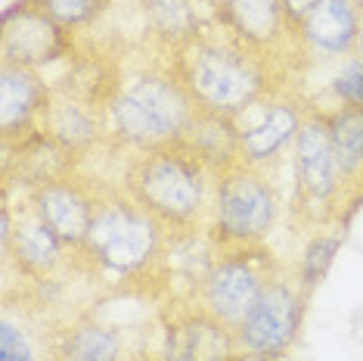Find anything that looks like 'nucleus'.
Masks as SVG:
<instances>
[{"label":"nucleus","mask_w":363,"mask_h":361,"mask_svg":"<svg viewBox=\"0 0 363 361\" xmlns=\"http://www.w3.org/2000/svg\"><path fill=\"white\" fill-rule=\"evenodd\" d=\"M283 4V13H286V26L289 31H292V41H295V47H301V26H304V19H308V13L313 10V4L317 0H279Z\"/></svg>","instance_id":"26"},{"label":"nucleus","mask_w":363,"mask_h":361,"mask_svg":"<svg viewBox=\"0 0 363 361\" xmlns=\"http://www.w3.org/2000/svg\"><path fill=\"white\" fill-rule=\"evenodd\" d=\"M233 361H289V355H255V352H239Z\"/></svg>","instance_id":"27"},{"label":"nucleus","mask_w":363,"mask_h":361,"mask_svg":"<svg viewBox=\"0 0 363 361\" xmlns=\"http://www.w3.org/2000/svg\"><path fill=\"white\" fill-rule=\"evenodd\" d=\"M193 112V97L168 65L164 72H143L118 87L109 103V128L118 144L146 153L177 144Z\"/></svg>","instance_id":"4"},{"label":"nucleus","mask_w":363,"mask_h":361,"mask_svg":"<svg viewBox=\"0 0 363 361\" xmlns=\"http://www.w3.org/2000/svg\"><path fill=\"white\" fill-rule=\"evenodd\" d=\"M304 112H308V106L298 97L283 94V90L270 100H264V116L255 125L242 128V166L264 168L283 150H289L298 137Z\"/></svg>","instance_id":"16"},{"label":"nucleus","mask_w":363,"mask_h":361,"mask_svg":"<svg viewBox=\"0 0 363 361\" xmlns=\"http://www.w3.org/2000/svg\"><path fill=\"white\" fill-rule=\"evenodd\" d=\"M96 196L100 184L94 178H81L75 171H62L44 184L31 187L26 200L35 212L56 231V237L69 246L72 252L87 240V231L96 215Z\"/></svg>","instance_id":"10"},{"label":"nucleus","mask_w":363,"mask_h":361,"mask_svg":"<svg viewBox=\"0 0 363 361\" xmlns=\"http://www.w3.org/2000/svg\"><path fill=\"white\" fill-rule=\"evenodd\" d=\"M236 355V333L199 306L180 311L164 324L159 361H233Z\"/></svg>","instance_id":"14"},{"label":"nucleus","mask_w":363,"mask_h":361,"mask_svg":"<svg viewBox=\"0 0 363 361\" xmlns=\"http://www.w3.org/2000/svg\"><path fill=\"white\" fill-rule=\"evenodd\" d=\"M53 87L38 69L0 63V137L4 153H13L40 134V119Z\"/></svg>","instance_id":"12"},{"label":"nucleus","mask_w":363,"mask_h":361,"mask_svg":"<svg viewBox=\"0 0 363 361\" xmlns=\"http://www.w3.org/2000/svg\"><path fill=\"white\" fill-rule=\"evenodd\" d=\"M342 243H345V231H320V234L311 237L308 246H304V252H301L298 268H295L301 277V284H304V290L313 293L326 281V274H329V268H333Z\"/></svg>","instance_id":"23"},{"label":"nucleus","mask_w":363,"mask_h":361,"mask_svg":"<svg viewBox=\"0 0 363 361\" xmlns=\"http://www.w3.org/2000/svg\"><path fill=\"white\" fill-rule=\"evenodd\" d=\"M274 60V53L245 44L218 22L171 50V72L199 109L236 119L239 112L279 94Z\"/></svg>","instance_id":"1"},{"label":"nucleus","mask_w":363,"mask_h":361,"mask_svg":"<svg viewBox=\"0 0 363 361\" xmlns=\"http://www.w3.org/2000/svg\"><path fill=\"white\" fill-rule=\"evenodd\" d=\"M72 31L50 19L35 0H13L4 10L0 26V63H16L40 69L72 50Z\"/></svg>","instance_id":"9"},{"label":"nucleus","mask_w":363,"mask_h":361,"mask_svg":"<svg viewBox=\"0 0 363 361\" xmlns=\"http://www.w3.org/2000/svg\"><path fill=\"white\" fill-rule=\"evenodd\" d=\"M106 4H109V0H106Z\"/></svg>","instance_id":"30"},{"label":"nucleus","mask_w":363,"mask_h":361,"mask_svg":"<svg viewBox=\"0 0 363 361\" xmlns=\"http://www.w3.org/2000/svg\"><path fill=\"white\" fill-rule=\"evenodd\" d=\"M121 355H125L121 333L90 315L62 327L56 343V361H121Z\"/></svg>","instance_id":"21"},{"label":"nucleus","mask_w":363,"mask_h":361,"mask_svg":"<svg viewBox=\"0 0 363 361\" xmlns=\"http://www.w3.org/2000/svg\"><path fill=\"white\" fill-rule=\"evenodd\" d=\"M121 187L171 234L196 231L205 215H211L214 178L180 144L137 153Z\"/></svg>","instance_id":"3"},{"label":"nucleus","mask_w":363,"mask_h":361,"mask_svg":"<svg viewBox=\"0 0 363 361\" xmlns=\"http://www.w3.org/2000/svg\"><path fill=\"white\" fill-rule=\"evenodd\" d=\"M333 150L342 175V227L363 209V109L342 106L326 109Z\"/></svg>","instance_id":"18"},{"label":"nucleus","mask_w":363,"mask_h":361,"mask_svg":"<svg viewBox=\"0 0 363 361\" xmlns=\"http://www.w3.org/2000/svg\"><path fill=\"white\" fill-rule=\"evenodd\" d=\"M143 16L150 35L164 50H177L205 28L193 0H143Z\"/></svg>","instance_id":"22"},{"label":"nucleus","mask_w":363,"mask_h":361,"mask_svg":"<svg viewBox=\"0 0 363 361\" xmlns=\"http://www.w3.org/2000/svg\"><path fill=\"white\" fill-rule=\"evenodd\" d=\"M313 293L304 290L295 268H283L264 286L258 302L236 327L239 352L255 355H289V349L298 343L304 311H308Z\"/></svg>","instance_id":"8"},{"label":"nucleus","mask_w":363,"mask_h":361,"mask_svg":"<svg viewBox=\"0 0 363 361\" xmlns=\"http://www.w3.org/2000/svg\"><path fill=\"white\" fill-rule=\"evenodd\" d=\"M363 6L357 0H317L298 41L320 56H351L357 50Z\"/></svg>","instance_id":"20"},{"label":"nucleus","mask_w":363,"mask_h":361,"mask_svg":"<svg viewBox=\"0 0 363 361\" xmlns=\"http://www.w3.org/2000/svg\"><path fill=\"white\" fill-rule=\"evenodd\" d=\"M286 265H279L267 246H236V249H218L196 284V306L218 318L236 333L245 315L258 302L274 277Z\"/></svg>","instance_id":"7"},{"label":"nucleus","mask_w":363,"mask_h":361,"mask_svg":"<svg viewBox=\"0 0 363 361\" xmlns=\"http://www.w3.org/2000/svg\"><path fill=\"white\" fill-rule=\"evenodd\" d=\"M103 122H109V112H103L100 106L84 103L53 87L50 103H47L44 119H40V131L56 150L65 153L72 162H78L103 141Z\"/></svg>","instance_id":"15"},{"label":"nucleus","mask_w":363,"mask_h":361,"mask_svg":"<svg viewBox=\"0 0 363 361\" xmlns=\"http://www.w3.org/2000/svg\"><path fill=\"white\" fill-rule=\"evenodd\" d=\"M177 144L186 146L211 171L214 180L227 175V171H233L236 166H242V128L236 125L233 116H224V112H211L196 106L193 119L186 122Z\"/></svg>","instance_id":"17"},{"label":"nucleus","mask_w":363,"mask_h":361,"mask_svg":"<svg viewBox=\"0 0 363 361\" xmlns=\"http://www.w3.org/2000/svg\"><path fill=\"white\" fill-rule=\"evenodd\" d=\"M60 333L47 318L44 299L6 290L0 308V361H56Z\"/></svg>","instance_id":"13"},{"label":"nucleus","mask_w":363,"mask_h":361,"mask_svg":"<svg viewBox=\"0 0 363 361\" xmlns=\"http://www.w3.org/2000/svg\"><path fill=\"white\" fill-rule=\"evenodd\" d=\"M292 231L320 234L342 227V175L333 150L326 109L308 106L298 137L292 144Z\"/></svg>","instance_id":"5"},{"label":"nucleus","mask_w":363,"mask_h":361,"mask_svg":"<svg viewBox=\"0 0 363 361\" xmlns=\"http://www.w3.org/2000/svg\"><path fill=\"white\" fill-rule=\"evenodd\" d=\"M279 218V193L261 168L236 166L214 180L211 240L218 249L261 246Z\"/></svg>","instance_id":"6"},{"label":"nucleus","mask_w":363,"mask_h":361,"mask_svg":"<svg viewBox=\"0 0 363 361\" xmlns=\"http://www.w3.org/2000/svg\"><path fill=\"white\" fill-rule=\"evenodd\" d=\"M164 234L162 221L130 200L125 187L100 184L94 225L72 252V265L90 281L130 284L162 262Z\"/></svg>","instance_id":"2"},{"label":"nucleus","mask_w":363,"mask_h":361,"mask_svg":"<svg viewBox=\"0 0 363 361\" xmlns=\"http://www.w3.org/2000/svg\"><path fill=\"white\" fill-rule=\"evenodd\" d=\"M50 19H56L65 31H78L90 26L94 19H100L103 10L109 4L106 0H35Z\"/></svg>","instance_id":"24"},{"label":"nucleus","mask_w":363,"mask_h":361,"mask_svg":"<svg viewBox=\"0 0 363 361\" xmlns=\"http://www.w3.org/2000/svg\"><path fill=\"white\" fill-rule=\"evenodd\" d=\"M354 53H363V22H360V38H357V50Z\"/></svg>","instance_id":"28"},{"label":"nucleus","mask_w":363,"mask_h":361,"mask_svg":"<svg viewBox=\"0 0 363 361\" xmlns=\"http://www.w3.org/2000/svg\"><path fill=\"white\" fill-rule=\"evenodd\" d=\"M357 4H360V6H363V0H357Z\"/></svg>","instance_id":"29"},{"label":"nucleus","mask_w":363,"mask_h":361,"mask_svg":"<svg viewBox=\"0 0 363 361\" xmlns=\"http://www.w3.org/2000/svg\"><path fill=\"white\" fill-rule=\"evenodd\" d=\"M0 252H4L6 271L16 268L19 277L35 286L50 284L56 271L72 262V249L56 237V231L38 215L28 200L13 209V237L6 246H0Z\"/></svg>","instance_id":"11"},{"label":"nucleus","mask_w":363,"mask_h":361,"mask_svg":"<svg viewBox=\"0 0 363 361\" xmlns=\"http://www.w3.org/2000/svg\"><path fill=\"white\" fill-rule=\"evenodd\" d=\"M214 19L264 53L277 56L286 41L295 44L279 0H214Z\"/></svg>","instance_id":"19"},{"label":"nucleus","mask_w":363,"mask_h":361,"mask_svg":"<svg viewBox=\"0 0 363 361\" xmlns=\"http://www.w3.org/2000/svg\"><path fill=\"white\" fill-rule=\"evenodd\" d=\"M333 94L342 106L363 109V53H351L333 78Z\"/></svg>","instance_id":"25"}]
</instances>
